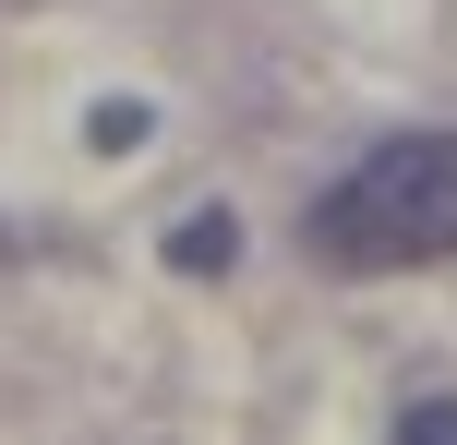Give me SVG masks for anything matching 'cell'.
I'll return each mask as SVG.
<instances>
[{"label": "cell", "instance_id": "cell-1", "mask_svg": "<svg viewBox=\"0 0 457 445\" xmlns=\"http://www.w3.org/2000/svg\"><path fill=\"white\" fill-rule=\"evenodd\" d=\"M313 265L373 277V265H457V133H397L313 205Z\"/></svg>", "mask_w": 457, "mask_h": 445}, {"label": "cell", "instance_id": "cell-2", "mask_svg": "<svg viewBox=\"0 0 457 445\" xmlns=\"http://www.w3.org/2000/svg\"><path fill=\"white\" fill-rule=\"evenodd\" d=\"M169 265H193V277H217V265H228V217H193V229H169Z\"/></svg>", "mask_w": 457, "mask_h": 445}]
</instances>
